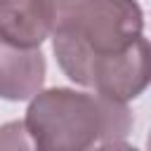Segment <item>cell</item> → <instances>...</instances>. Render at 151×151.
I'll use <instances>...</instances> for the list:
<instances>
[{
  "mask_svg": "<svg viewBox=\"0 0 151 151\" xmlns=\"http://www.w3.org/2000/svg\"><path fill=\"white\" fill-rule=\"evenodd\" d=\"M24 123L35 149L87 151L125 146L132 113L127 101L99 92L90 94L71 87H50L31 99Z\"/></svg>",
  "mask_w": 151,
  "mask_h": 151,
  "instance_id": "1",
  "label": "cell"
},
{
  "mask_svg": "<svg viewBox=\"0 0 151 151\" xmlns=\"http://www.w3.org/2000/svg\"><path fill=\"white\" fill-rule=\"evenodd\" d=\"M144 31L137 0H83L52 33L57 64L68 80L87 87L94 59L132 45Z\"/></svg>",
  "mask_w": 151,
  "mask_h": 151,
  "instance_id": "2",
  "label": "cell"
},
{
  "mask_svg": "<svg viewBox=\"0 0 151 151\" xmlns=\"http://www.w3.org/2000/svg\"><path fill=\"white\" fill-rule=\"evenodd\" d=\"M149 85H151V42L144 35H139L132 45H127L120 52L94 59L90 66L87 87L118 101L137 99Z\"/></svg>",
  "mask_w": 151,
  "mask_h": 151,
  "instance_id": "3",
  "label": "cell"
},
{
  "mask_svg": "<svg viewBox=\"0 0 151 151\" xmlns=\"http://www.w3.org/2000/svg\"><path fill=\"white\" fill-rule=\"evenodd\" d=\"M57 28L54 0H0V35L19 47H40Z\"/></svg>",
  "mask_w": 151,
  "mask_h": 151,
  "instance_id": "4",
  "label": "cell"
},
{
  "mask_svg": "<svg viewBox=\"0 0 151 151\" xmlns=\"http://www.w3.org/2000/svg\"><path fill=\"white\" fill-rule=\"evenodd\" d=\"M45 54L38 47H19L0 35V97L7 101L33 99L45 85Z\"/></svg>",
  "mask_w": 151,
  "mask_h": 151,
  "instance_id": "5",
  "label": "cell"
},
{
  "mask_svg": "<svg viewBox=\"0 0 151 151\" xmlns=\"http://www.w3.org/2000/svg\"><path fill=\"white\" fill-rule=\"evenodd\" d=\"M0 149H33V139L24 120L7 123L0 127Z\"/></svg>",
  "mask_w": 151,
  "mask_h": 151,
  "instance_id": "6",
  "label": "cell"
},
{
  "mask_svg": "<svg viewBox=\"0 0 151 151\" xmlns=\"http://www.w3.org/2000/svg\"><path fill=\"white\" fill-rule=\"evenodd\" d=\"M80 2H83V0H54V5H57V24H59L64 17H68Z\"/></svg>",
  "mask_w": 151,
  "mask_h": 151,
  "instance_id": "7",
  "label": "cell"
},
{
  "mask_svg": "<svg viewBox=\"0 0 151 151\" xmlns=\"http://www.w3.org/2000/svg\"><path fill=\"white\" fill-rule=\"evenodd\" d=\"M146 146H149V149H151V134H149V139H146Z\"/></svg>",
  "mask_w": 151,
  "mask_h": 151,
  "instance_id": "8",
  "label": "cell"
}]
</instances>
